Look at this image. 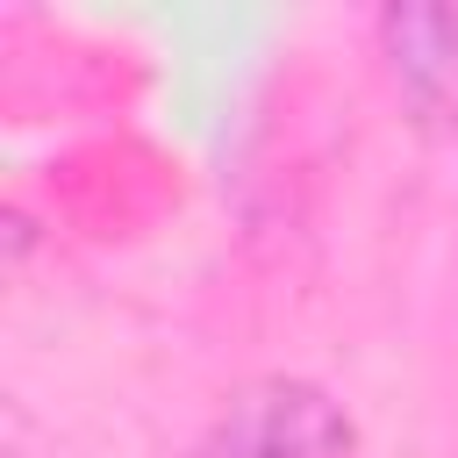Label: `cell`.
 <instances>
[{
  "label": "cell",
  "mask_w": 458,
  "mask_h": 458,
  "mask_svg": "<svg viewBox=\"0 0 458 458\" xmlns=\"http://www.w3.org/2000/svg\"><path fill=\"white\" fill-rule=\"evenodd\" d=\"M186 458H365V451H358L351 415L315 379L272 372V379L236 386Z\"/></svg>",
  "instance_id": "obj_1"
},
{
  "label": "cell",
  "mask_w": 458,
  "mask_h": 458,
  "mask_svg": "<svg viewBox=\"0 0 458 458\" xmlns=\"http://www.w3.org/2000/svg\"><path fill=\"white\" fill-rule=\"evenodd\" d=\"M372 36L401 107L429 136H458V7H386Z\"/></svg>",
  "instance_id": "obj_2"
}]
</instances>
